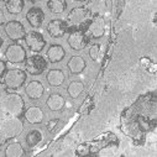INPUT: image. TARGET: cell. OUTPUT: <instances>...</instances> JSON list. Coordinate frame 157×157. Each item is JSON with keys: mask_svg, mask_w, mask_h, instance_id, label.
Masks as SVG:
<instances>
[{"mask_svg": "<svg viewBox=\"0 0 157 157\" xmlns=\"http://www.w3.org/2000/svg\"><path fill=\"white\" fill-rule=\"evenodd\" d=\"M3 77H4V84L6 86L8 89H11V90L20 89L27 79L26 72L19 68H13L6 71Z\"/></svg>", "mask_w": 157, "mask_h": 157, "instance_id": "3957f363", "label": "cell"}, {"mask_svg": "<svg viewBox=\"0 0 157 157\" xmlns=\"http://www.w3.org/2000/svg\"><path fill=\"white\" fill-rule=\"evenodd\" d=\"M5 72H6V63L0 58V77H3L5 74Z\"/></svg>", "mask_w": 157, "mask_h": 157, "instance_id": "f1b7e54d", "label": "cell"}, {"mask_svg": "<svg viewBox=\"0 0 157 157\" xmlns=\"http://www.w3.org/2000/svg\"><path fill=\"white\" fill-rule=\"evenodd\" d=\"M8 94V88L4 83H0V104H2L3 99L5 98V95Z\"/></svg>", "mask_w": 157, "mask_h": 157, "instance_id": "83f0119b", "label": "cell"}, {"mask_svg": "<svg viewBox=\"0 0 157 157\" xmlns=\"http://www.w3.org/2000/svg\"><path fill=\"white\" fill-rule=\"evenodd\" d=\"M46 56H47L48 62H51V63H58V62H61L66 57V51H64V48L61 45L55 44V45H51L48 47V50L46 52Z\"/></svg>", "mask_w": 157, "mask_h": 157, "instance_id": "d6986e66", "label": "cell"}, {"mask_svg": "<svg viewBox=\"0 0 157 157\" xmlns=\"http://www.w3.org/2000/svg\"><path fill=\"white\" fill-rule=\"evenodd\" d=\"M4 22H5V15H4L3 10L0 9V26H2V25H4Z\"/></svg>", "mask_w": 157, "mask_h": 157, "instance_id": "f546056e", "label": "cell"}, {"mask_svg": "<svg viewBox=\"0 0 157 157\" xmlns=\"http://www.w3.org/2000/svg\"><path fill=\"white\" fill-rule=\"evenodd\" d=\"M25 93L30 100H38L45 94V87L40 81H31L26 84Z\"/></svg>", "mask_w": 157, "mask_h": 157, "instance_id": "5bb4252c", "label": "cell"}, {"mask_svg": "<svg viewBox=\"0 0 157 157\" xmlns=\"http://www.w3.org/2000/svg\"><path fill=\"white\" fill-rule=\"evenodd\" d=\"M3 45H4V38H3V36H2V35H0V50H2Z\"/></svg>", "mask_w": 157, "mask_h": 157, "instance_id": "d6a6232c", "label": "cell"}, {"mask_svg": "<svg viewBox=\"0 0 157 157\" xmlns=\"http://www.w3.org/2000/svg\"><path fill=\"white\" fill-rule=\"evenodd\" d=\"M47 66H48V62L46 61V58L41 55H32L30 57L26 58L25 61V68H26V72L31 75H40L42 74L46 69H47Z\"/></svg>", "mask_w": 157, "mask_h": 157, "instance_id": "277c9868", "label": "cell"}, {"mask_svg": "<svg viewBox=\"0 0 157 157\" xmlns=\"http://www.w3.org/2000/svg\"><path fill=\"white\" fill-rule=\"evenodd\" d=\"M86 8L93 16H104L108 11L106 0H87Z\"/></svg>", "mask_w": 157, "mask_h": 157, "instance_id": "9a60e30c", "label": "cell"}, {"mask_svg": "<svg viewBox=\"0 0 157 157\" xmlns=\"http://www.w3.org/2000/svg\"><path fill=\"white\" fill-rule=\"evenodd\" d=\"M67 44L74 51H82L88 45V38H87V36H86V33L83 31L74 30L68 35Z\"/></svg>", "mask_w": 157, "mask_h": 157, "instance_id": "ba28073f", "label": "cell"}, {"mask_svg": "<svg viewBox=\"0 0 157 157\" xmlns=\"http://www.w3.org/2000/svg\"><path fill=\"white\" fill-rule=\"evenodd\" d=\"M0 130H2L5 140L16 139L24 130V123L19 116L6 115L0 123Z\"/></svg>", "mask_w": 157, "mask_h": 157, "instance_id": "6da1fadb", "label": "cell"}, {"mask_svg": "<svg viewBox=\"0 0 157 157\" xmlns=\"http://www.w3.org/2000/svg\"><path fill=\"white\" fill-rule=\"evenodd\" d=\"M46 105L51 111H61L66 105V99L59 93H52L48 95Z\"/></svg>", "mask_w": 157, "mask_h": 157, "instance_id": "ac0fdd59", "label": "cell"}, {"mask_svg": "<svg viewBox=\"0 0 157 157\" xmlns=\"http://www.w3.org/2000/svg\"><path fill=\"white\" fill-rule=\"evenodd\" d=\"M6 116V114H5V111L3 110V108H2V105H0V123H2V120L4 119V117Z\"/></svg>", "mask_w": 157, "mask_h": 157, "instance_id": "4dcf8cb0", "label": "cell"}, {"mask_svg": "<svg viewBox=\"0 0 157 157\" xmlns=\"http://www.w3.org/2000/svg\"><path fill=\"white\" fill-rule=\"evenodd\" d=\"M73 2H79V3H83V2H87V0H73Z\"/></svg>", "mask_w": 157, "mask_h": 157, "instance_id": "e575fe53", "label": "cell"}, {"mask_svg": "<svg viewBox=\"0 0 157 157\" xmlns=\"http://www.w3.org/2000/svg\"><path fill=\"white\" fill-rule=\"evenodd\" d=\"M46 81L50 84V87H61L66 81V74L62 69H50L46 74Z\"/></svg>", "mask_w": 157, "mask_h": 157, "instance_id": "e0dca14e", "label": "cell"}, {"mask_svg": "<svg viewBox=\"0 0 157 157\" xmlns=\"http://www.w3.org/2000/svg\"><path fill=\"white\" fill-rule=\"evenodd\" d=\"M26 20L33 29H40L45 21V13L41 8L33 6L26 13Z\"/></svg>", "mask_w": 157, "mask_h": 157, "instance_id": "7c38bea8", "label": "cell"}, {"mask_svg": "<svg viewBox=\"0 0 157 157\" xmlns=\"http://www.w3.org/2000/svg\"><path fill=\"white\" fill-rule=\"evenodd\" d=\"M47 8L52 14L59 15V14H63L66 11L67 2L66 0H48L47 2Z\"/></svg>", "mask_w": 157, "mask_h": 157, "instance_id": "cb8c5ba5", "label": "cell"}, {"mask_svg": "<svg viewBox=\"0 0 157 157\" xmlns=\"http://www.w3.org/2000/svg\"><path fill=\"white\" fill-rule=\"evenodd\" d=\"M89 16H90V14H89V11L86 6H77V8H73L69 11V14L67 16V20L69 21L71 25L78 26V25L84 24L89 19Z\"/></svg>", "mask_w": 157, "mask_h": 157, "instance_id": "9c48e42d", "label": "cell"}, {"mask_svg": "<svg viewBox=\"0 0 157 157\" xmlns=\"http://www.w3.org/2000/svg\"><path fill=\"white\" fill-rule=\"evenodd\" d=\"M42 140H44V134H42V131L36 130V129L29 131V134H27L26 137H25L26 145H27L30 148H33V147L38 146V145L42 142Z\"/></svg>", "mask_w": 157, "mask_h": 157, "instance_id": "44dd1931", "label": "cell"}, {"mask_svg": "<svg viewBox=\"0 0 157 157\" xmlns=\"http://www.w3.org/2000/svg\"><path fill=\"white\" fill-rule=\"evenodd\" d=\"M25 155H26L25 148L22 147V145L20 142H16V141L9 144L4 150L5 157H22Z\"/></svg>", "mask_w": 157, "mask_h": 157, "instance_id": "ffe728a7", "label": "cell"}, {"mask_svg": "<svg viewBox=\"0 0 157 157\" xmlns=\"http://www.w3.org/2000/svg\"><path fill=\"white\" fill-rule=\"evenodd\" d=\"M5 58L11 64H20L24 63L27 58L26 50L20 44H10L5 50Z\"/></svg>", "mask_w": 157, "mask_h": 157, "instance_id": "5b68a950", "label": "cell"}, {"mask_svg": "<svg viewBox=\"0 0 157 157\" xmlns=\"http://www.w3.org/2000/svg\"><path fill=\"white\" fill-rule=\"evenodd\" d=\"M0 105L6 115L11 116H20L25 111V101L19 93H8Z\"/></svg>", "mask_w": 157, "mask_h": 157, "instance_id": "7a4b0ae2", "label": "cell"}, {"mask_svg": "<svg viewBox=\"0 0 157 157\" xmlns=\"http://www.w3.org/2000/svg\"><path fill=\"white\" fill-rule=\"evenodd\" d=\"M67 29H68V25L66 24V21H63L61 19H53L47 25V32L53 38L63 37L64 33L67 32Z\"/></svg>", "mask_w": 157, "mask_h": 157, "instance_id": "4fadbf2b", "label": "cell"}, {"mask_svg": "<svg viewBox=\"0 0 157 157\" xmlns=\"http://www.w3.org/2000/svg\"><path fill=\"white\" fill-rule=\"evenodd\" d=\"M24 40H25L26 46L30 48V51L35 52V53H40L46 46V40H45L44 35L37 31L26 32Z\"/></svg>", "mask_w": 157, "mask_h": 157, "instance_id": "8992f818", "label": "cell"}, {"mask_svg": "<svg viewBox=\"0 0 157 157\" xmlns=\"http://www.w3.org/2000/svg\"><path fill=\"white\" fill-rule=\"evenodd\" d=\"M88 55L90 57L92 61L94 62H100V58H101V46L100 44H93L89 46V50H88Z\"/></svg>", "mask_w": 157, "mask_h": 157, "instance_id": "d4e9b609", "label": "cell"}, {"mask_svg": "<svg viewBox=\"0 0 157 157\" xmlns=\"http://www.w3.org/2000/svg\"><path fill=\"white\" fill-rule=\"evenodd\" d=\"M4 142H5V137H4L3 132H2V130H0V146H2Z\"/></svg>", "mask_w": 157, "mask_h": 157, "instance_id": "1f68e13d", "label": "cell"}, {"mask_svg": "<svg viewBox=\"0 0 157 157\" xmlns=\"http://www.w3.org/2000/svg\"><path fill=\"white\" fill-rule=\"evenodd\" d=\"M24 117H25V120L29 124H31V125H38V124H41L44 121L45 113H44V110L40 106L33 105V106L27 108L24 111Z\"/></svg>", "mask_w": 157, "mask_h": 157, "instance_id": "8fae6325", "label": "cell"}, {"mask_svg": "<svg viewBox=\"0 0 157 157\" xmlns=\"http://www.w3.org/2000/svg\"><path fill=\"white\" fill-rule=\"evenodd\" d=\"M4 31L11 41H20L26 35V29L24 24L17 20L8 21L4 26Z\"/></svg>", "mask_w": 157, "mask_h": 157, "instance_id": "52a82bcc", "label": "cell"}, {"mask_svg": "<svg viewBox=\"0 0 157 157\" xmlns=\"http://www.w3.org/2000/svg\"><path fill=\"white\" fill-rule=\"evenodd\" d=\"M87 67V62L84 61V58L82 56H72L69 58V61L67 62V68L71 74H81L83 73V71Z\"/></svg>", "mask_w": 157, "mask_h": 157, "instance_id": "2e32d148", "label": "cell"}, {"mask_svg": "<svg viewBox=\"0 0 157 157\" xmlns=\"http://www.w3.org/2000/svg\"><path fill=\"white\" fill-rule=\"evenodd\" d=\"M5 8L10 15H19L25 8V0H5Z\"/></svg>", "mask_w": 157, "mask_h": 157, "instance_id": "7402d4cb", "label": "cell"}, {"mask_svg": "<svg viewBox=\"0 0 157 157\" xmlns=\"http://www.w3.org/2000/svg\"><path fill=\"white\" fill-rule=\"evenodd\" d=\"M83 92H84V84L81 81H72L67 87V93L72 99L79 98Z\"/></svg>", "mask_w": 157, "mask_h": 157, "instance_id": "603a6c76", "label": "cell"}, {"mask_svg": "<svg viewBox=\"0 0 157 157\" xmlns=\"http://www.w3.org/2000/svg\"><path fill=\"white\" fill-rule=\"evenodd\" d=\"M105 29H106V25L103 16H94L88 25V32L93 38L103 37L105 33Z\"/></svg>", "mask_w": 157, "mask_h": 157, "instance_id": "30bf717a", "label": "cell"}, {"mask_svg": "<svg viewBox=\"0 0 157 157\" xmlns=\"http://www.w3.org/2000/svg\"><path fill=\"white\" fill-rule=\"evenodd\" d=\"M58 124H59V119H51V120L47 123L46 128H47V130H48L50 132H52V131L56 130V128L58 126Z\"/></svg>", "mask_w": 157, "mask_h": 157, "instance_id": "4316f807", "label": "cell"}, {"mask_svg": "<svg viewBox=\"0 0 157 157\" xmlns=\"http://www.w3.org/2000/svg\"><path fill=\"white\" fill-rule=\"evenodd\" d=\"M115 153H116V147L111 146V145L105 146V147H103L101 150L98 151V156H101V157H111Z\"/></svg>", "mask_w": 157, "mask_h": 157, "instance_id": "484cf974", "label": "cell"}, {"mask_svg": "<svg viewBox=\"0 0 157 157\" xmlns=\"http://www.w3.org/2000/svg\"><path fill=\"white\" fill-rule=\"evenodd\" d=\"M31 3H38V2H41V0H30Z\"/></svg>", "mask_w": 157, "mask_h": 157, "instance_id": "836d02e7", "label": "cell"}]
</instances>
